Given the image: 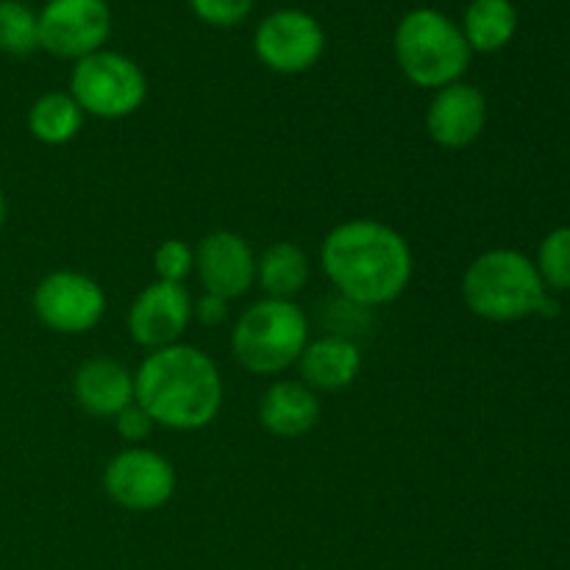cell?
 Masks as SVG:
<instances>
[{
    "label": "cell",
    "mask_w": 570,
    "mask_h": 570,
    "mask_svg": "<svg viewBox=\"0 0 570 570\" xmlns=\"http://www.w3.org/2000/svg\"><path fill=\"white\" fill-rule=\"evenodd\" d=\"M321 265L348 304L373 309L393 304L412 282V248L401 232L379 220H345L326 234Z\"/></svg>",
    "instance_id": "obj_1"
},
{
    "label": "cell",
    "mask_w": 570,
    "mask_h": 570,
    "mask_svg": "<svg viewBox=\"0 0 570 570\" xmlns=\"http://www.w3.org/2000/svg\"><path fill=\"white\" fill-rule=\"evenodd\" d=\"M134 401L156 426L198 432L220 415L223 376L215 360L195 345H167L150 351L134 373Z\"/></svg>",
    "instance_id": "obj_2"
},
{
    "label": "cell",
    "mask_w": 570,
    "mask_h": 570,
    "mask_svg": "<svg viewBox=\"0 0 570 570\" xmlns=\"http://www.w3.org/2000/svg\"><path fill=\"white\" fill-rule=\"evenodd\" d=\"M393 53L406 81L438 92L449 83L462 81L471 67L473 50L449 14L421 6L406 11L395 26Z\"/></svg>",
    "instance_id": "obj_3"
},
{
    "label": "cell",
    "mask_w": 570,
    "mask_h": 570,
    "mask_svg": "<svg viewBox=\"0 0 570 570\" xmlns=\"http://www.w3.org/2000/svg\"><path fill=\"white\" fill-rule=\"evenodd\" d=\"M546 298L549 293L538 267L521 250H484L462 276V301L484 321L510 323L538 315Z\"/></svg>",
    "instance_id": "obj_4"
},
{
    "label": "cell",
    "mask_w": 570,
    "mask_h": 570,
    "mask_svg": "<svg viewBox=\"0 0 570 570\" xmlns=\"http://www.w3.org/2000/svg\"><path fill=\"white\" fill-rule=\"evenodd\" d=\"M306 345L309 321L295 301H256L232 332L234 360L254 376H278L301 360Z\"/></svg>",
    "instance_id": "obj_5"
},
{
    "label": "cell",
    "mask_w": 570,
    "mask_h": 570,
    "mask_svg": "<svg viewBox=\"0 0 570 570\" xmlns=\"http://www.w3.org/2000/svg\"><path fill=\"white\" fill-rule=\"evenodd\" d=\"M70 95L83 115L100 120L131 117L148 98V78L142 67L117 50H98L72 61Z\"/></svg>",
    "instance_id": "obj_6"
},
{
    "label": "cell",
    "mask_w": 570,
    "mask_h": 570,
    "mask_svg": "<svg viewBox=\"0 0 570 570\" xmlns=\"http://www.w3.org/2000/svg\"><path fill=\"white\" fill-rule=\"evenodd\" d=\"M254 53L278 76H301L326 53V31L309 11H271L254 31Z\"/></svg>",
    "instance_id": "obj_7"
},
{
    "label": "cell",
    "mask_w": 570,
    "mask_h": 570,
    "mask_svg": "<svg viewBox=\"0 0 570 570\" xmlns=\"http://www.w3.org/2000/svg\"><path fill=\"white\" fill-rule=\"evenodd\" d=\"M111 33L109 0H48L39 11V48L78 61L104 50Z\"/></svg>",
    "instance_id": "obj_8"
},
{
    "label": "cell",
    "mask_w": 570,
    "mask_h": 570,
    "mask_svg": "<svg viewBox=\"0 0 570 570\" xmlns=\"http://www.w3.org/2000/svg\"><path fill=\"white\" fill-rule=\"evenodd\" d=\"M33 312L50 332L87 334L104 321L106 293L87 273L53 271L33 289Z\"/></svg>",
    "instance_id": "obj_9"
},
{
    "label": "cell",
    "mask_w": 570,
    "mask_h": 570,
    "mask_svg": "<svg viewBox=\"0 0 570 570\" xmlns=\"http://www.w3.org/2000/svg\"><path fill=\"white\" fill-rule=\"evenodd\" d=\"M104 490L128 512H156L176 493V471L159 451L134 449L111 456L104 471Z\"/></svg>",
    "instance_id": "obj_10"
},
{
    "label": "cell",
    "mask_w": 570,
    "mask_h": 570,
    "mask_svg": "<svg viewBox=\"0 0 570 570\" xmlns=\"http://www.w3.org/2000/svg\"><path fill=\"white\" fill-rule=\"evenodd\" d=\"M193 295L184 284L159 282L142 289L128 309V334L148 351L176 345L193 323Z\"/></svg>",
    "instance_id": "obj_11"
},
{
    "label": "cell",
    "mask_w": 570,
    "mask_h": 570,
    "mask_svg": "<svg viewBox=\"0 0 570 570\" xmlns=\"http://www.w3.org/2000/svg\"><path fill=\"white\" fill-rule=\"evenodd\" d=\"M195 273L206 293L234 301L256 284V256L248 239L228 228H217L195 248Z\"/></svg>",
    "instance_id": "obj_12"
},
{
    "label": "cell",
    "mask_w": 570,
    "mask_h": 570,
    "mask_svg": "<svg viewBox=\"0 0 570 570\" xmlns=\"http://www.w3.org/2000/svg\"><path fill=\"white\" fill-rule=\"evenodd\" d=\"M484 126H488V100L473 83L456 81L432 95L426 131L440 148H468L482 137Z\"/></svg>",
    "instance_id": "obj_13"
},
{
    "label": "cell",
    "mask_w": 570,
    "mask_h": 570,
    "mask_svg": "<svg viewBox=\"0 0 570 570\" xmlns=\"http://www.w3.org/2000/svg\"><path fill=\"white\" fill-rule=\"evenodd\" d=\"M76 404L92 417H117L134 404V373L109 356L87 360L72 376Z\"/></svg>",
    "instance_id": "obj_14"
},
{
    "label": "cell",
    "mask_w": 570,
    "mask_h": 570,
    "mask_svg": "<svg viewBox=\"0 0 570 570\" xmlns=\"http://www.w3.org/2000/svg\"><path fill=\"white\" fill-rule=\"evenodd\" d=\"M295 365L301 371V382L309 390L337 393L360 376L362 354L360 345L345 334H326L321 340H309Z\"/></svg>",
    "instance_id": "obj_15"
},
{
    "label": "cell",
    "mask_w": 570,
    "mask_h": 570,
    "mask_svg": "<svg viewBox=\"0 0 570 570\" xmlns=\"http://www.w3.org/2000/svg\"><path fill=\"white\" fill-rule=\"evenodd\" d=\"M259 421L273 438L298 440L321 421V401L304 382H276L267 387L259 404Z\"/></svg>",
    "instance_id": "obj_16"
},
{
    "label": "cell",
    "mask_w": 570,
    "mask_h": 570,
    "mask_svg": "<svg viewBox=\"0 0 570 570\" xmlns=\"http://www.w3.org/2000/svg\"><path fill=\"white\" fill-rule=\"evenodd\" d=\"M460 28L473 53H499L515 37L518 11L512 0H471Z\"/></svg>",
    "instance_id": "obj_17"
},
{
    "label": "cell",
    "mask_w": 570,
    "mask_h": 570,
    "mask_svg": "<svg viewBox=\"0 0 570 570\" xmlns=\"http://www.w3.org/2000/svg\"><path fill=\"white\" fill-rule=\"evenodd\" d=\"M256 282L267 298L293 301L309 282V256L295 243H273L256 259Z\"/></svg>",
    "instance_id": "obj_18"
},
{
    "label": "cell",
    "mask_w": 570,
    "mask_h": 570,
    "mask_svg": "<svg viewBox=\"0 0 570 570\" xmlns=\"http://www.w3.org/2000/svg\"><path fill=\"white\" fill-rule=\"evenodd\" d=\"M83 117L70 92H45L28 111V131L42 145H67L81 134Z\"/></svg>",
    "instance_id": "obj_19"
},
{
    "label": "cell",
    "mask_w": 570,
    "mask_h": 570,
    "mask_svg": "<svg viewBox=\"0 0 570 570\" xmlns=\"http://www.w3.org/2000/svg\"><path fill=\"white\" fill-rule=\"evenodd\" d=\"M39 48V14L22 0H0V50L31 56Z\"/></svg>",
    "instance_id": "obj_20"
},
{
    "label": "cell",
    "mask_w": 570,
    "mask_h": 570,
    "mask_svg": "<svg viewBox=\"0 0 570 570\" xmlns=\"http://www.w3.org/2000/svg\"><path fill=\"white\" fill-rule=\"evenodd\" d=\"M534 267L546 287L570 289V228H557L540 243Z\"/></svg>",
    "instance_id": "obj_21"
},
{
    "label": "cell",
    "mask_w": 570,
    "mask_h": 570,
    "mask_svg": "<svg viewBox=\"0 0 570 570\" xmlns=\"http://www.w3.org/2000/svg\"><path fill=\"white\" fill-rule=\"evenodd\" d=\"M154 267L159 282L184 284L195 271V248L184 239H165L154 250Z\"/></svg>",
    "instance_id": "obj_22"
},
{
    "label": "cell",
    "mask_w": 570,
    "mask_h": 570,
    "mask_svg": "<svg viewBox=\"0 0 570 570\" xmlns=\"http://www.w3.org/2000/svg\"><path fill=\"white\" fill-rule=\"evenodd\" d=\"M193 14L212 28H234L248 20L254 0H187Z\"/></svg>",
    "instance_id": "obj_23"
},
{
    "label": "cell",
    "mask_w": 570,
    "mask_h": 570,
    "mask_svg": "<svg viewBox=\"0 0 570 570\" xmlns=\"http://www.w3.org/2000/svg\"><path fill=\"white\" fill-rule=\"evenodd\" d=\"M115 426H117V434H120L126 443H142V440L150 438L156 423L150 421L148 412L134 401V404H128L126 410L115 417Z\"/></svg>",
    "instance_id": "obj_24"
},
{
    "label": "cell",
    "mask_w": 570,
    "mask_h": 570,
    "mask_svg": "<svg viewBox=\"0 0 570 570\" xmlns=\"http://www.w3.org/2000/svg\"><path fill=\"white\" fill-rule=\"evenodd\" d=\"M228 315V301L226 298H217V295L204 293L198 298V304L193 306V317H198L204 326H217V323L226 321Z\"/></svg>",
    "instance_id": "obj_25"
},
{
    "label": "cell",
    "mask_w": 570,
    "mask_h": 570,
    "mask_svg": "<svg viewBox=\"0 0 570 570\" xmlns=\"http://www.w3.org/2000/svg\"><path fill=\"white\" fill-rule=\"evenodd\" d=\"M3 223H6V195L3 189H0V228H3Z\"/></svg>",
    "instance_id": "obj_26"
}]
</instances>
